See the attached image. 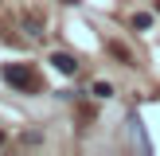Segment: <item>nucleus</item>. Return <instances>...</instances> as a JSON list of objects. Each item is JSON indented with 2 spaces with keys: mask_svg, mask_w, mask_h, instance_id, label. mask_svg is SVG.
<instances>
[{
  "mask_svg": "<svg viewBox=\"0 0 160 156\" xmlns=\"http://www.w3.org/2000/svg\"><path fill=\"white\" fill-rule=\"evenodd\" d=\"M90 94H94L98 101H106V98H113V86H109V82H94V86H90Z\"/></svg>",
  "mask_w": 160,
  "mask_h": 156,
  "instance_id": "obj_4",
  "label": "nucleus"
},
{
  "mask_svg": "<svg viewBox=\"0 0 160 156\" xmlns=\"http://www.w3.org/2000/svg\"><path fill=\"white\" fill-rule=\"evenodd\" d=\"M0 144H4V133H0Z\"/></svg>",
  "mask_w": 160,
  "mask_h": 156,
  "instance_id": "obj_9",
  "label": "nucleus"
},
{
  "mask_svg": "<svg viewBox=\"0 0 160 156\" xmlns=\"http://www.w3.org/2000/svg\"><path fill=\"white\" fill-rule=\"evenodd\" d=\"M23 31H28V35H43V23H39V16H23Z\"/></svg>",
  "mask_w": 160,
  "mask_h": 156,
  "instance_id": "obj_5",
  "label": "nucleus"
},
{
  "mask_svg": "<svg viewBox=\"0 0 160 156\" xmlns=\"http://www.w3.org/2000/svg\"><path fill=\"white\" fill-rule=\"evenodd\" d=\"M129 129H133V137H137V144L148 152L152 144H148V137H145V125H141V117H137V113H129Z\"/></svg>",
  "mask_w": 160,
  "mask_h": 156,
  "instance_id": "obj_3",
  "label": "nucleus"
},
{
  "mask_svg": "<svg viewBox=\"0 0 160 156\" xmlns=\"http://www.w3.org/2000/svg\"><path fill=\"white\" fill-rule=\"evenodd\" d=\"M47 62H51L59 74H67V78L78 74V55H70V51H51V59H47Z\"/></svg>",
  "mask_w": 160,
  "mask_h": 156,
  "instance_id": "obj_2",
  "label": "nucleus"
},
{
  "mask_svg": "<svg viewBox=\"0 0 160 156\" xmlns=\"http://www.w3.org/2000/svg\"><path fill=\"white\" fill-rule=\"evenodd\" d=\"M0 78H4L12 90H20V94H39L43 90L39 74L28 66V62H4V66H0Z\"/></svg>",
  "mask_w": 160,
  "mask_h": 156,
  "instance_id": "obj_1",
  "label": "nucleus"
},
{
  "mask_svg": "<svg viewBox=\"0 0 160 156\" xmlns=\"http://www.w3.org/2000/svg\"><path fill=\"white\" fill-rule=\"evenodd\" d=\"M59 4H67V8H74V4H78V0H59Z\"/></svg>",
  "mask_w": 160,
  "mask_h": 156,
  "instance_id": "obj_8",
  "label": "nucleus"
},
{
  "mask_svg": "<svg viewBox=\"0 0 160 156\" xmlns=\"http://www.w3.org/2000/svg\"><path fill=\"white\" fill-rule=\"evenodd\" d=\"M133 27H137V31H148V27H152V16H148V12H137V16H133Z\"/></svg>",
  "mask_w": 160,
  "mask_h": 156,
  "instance_id": "obj_6",
  "label": "nucleus"
},
{
  "mask_svg": "<svg viewBox=\"0 0 160 156\" xmlns=\"http://www.w3.org/2000/svg\"><path fill=\"white\" fill-rule=\"evenodd\" d=\"M109 51H113L117 59L125 62V66H133V55H129V47H121V43H109Z\"/></svg>",
  "mask_w": 160,
  "mask_h": 156,
  "instance_id": "obj_7",
  "label": "nucleus"
}]
</instances>
